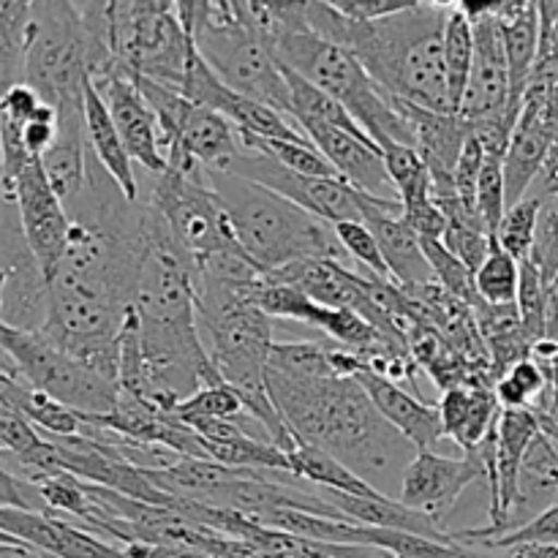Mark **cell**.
<instances>
[{"mask_svg":"<svg viewBox=\"0 0 558 558\" xmlns=\"http://www.w3.org/2000/svg\"><path fill=\"white\" fill-rule=\"evenodd\" d=\"M267 390L298 445L330 452L381 494L392 480L401 485L417 458V447L381 417L357 379H292L267 368Z\"/></svg>","mask_w":558,"mask_h":558,"instance_id":"6da1fadb","label":"cell"},{"mask_svg":"<svg viewBox=\"0 0 558 558\" xmlns=\"http://www.w3.org/2000/svg\"><path fill=\"white\" fill-rule=\"evenodd\" d=\"M447 14L450 3L417 0L387 20L354 22L332 3L308 0L311 31L349 49L387 96L430 112H456L445 60Z\"/></svg>","mask_w":558,"mask_h":558,"instance_id":"7a4b0ae2","label":"cell"},{"mask_svg":"<svg viewBox=\"0 0 558 558\" xmlns=\"http://www.w3.org/2000/svg\"><path fill=\"white\" fill-rule=\"evenodd\" d=\"M210 183L240 248L265 276L303 259L347 262L332 223L311 216L287 196L229 172H210Z\"/></svg>","mask_w":558,"mask_h":558,"instance_id":"3957f363","label":"cell"},{"mask_svg":"<svg viewBox=\"0 0 558 558\" xmlns=\"http://www.w3.org/2000/svg\"><path fill=\"white\" fill-rule=\"evenodd\" d=\"M180 22L218 80L292 118V90L272 49L234 14V0H180Z\"/></svg>","mask_w":558,"mask_h":558,"instance_id":"277c9868","label":"cell"},{"mask_svg":"<svg viewBox=\"0 0 558 558\" xmlns=\"http://www.w3.org/2000/svg\"><path fill=\"white\" fill-rule=\"evenodd\" d=\"M272 54L278 63L298 71L300 76L341 101L379 147L392 145V142L414 147L412 125L349 49L327 41L319 33L311 31V25H305L287 33L272 47Z\"/></svg>","mask_w":558,"mask_h":558,"instance_id":"5b68a950","label":"cell"},{"mask_svg":"<svg viewBox=\"0 0 558 558\" xmlns=\"http://www.w3.org/2000/svg\"><path fill=\"white\" fill-rule=\"evenodd\" d=\"M93 41L76 3H33L25 85L58 112L85 107Z\"/></svg>","mask_w":558,"mask_h":558,"instance_id":"8992f818","label":"cell"},{"mask_svg":"<svg viewBox=\"0 0 558 558\" xmlns=\"http://www.w3.org/2000/svg\"><path fill=\"white\" fill-rule=\"evenodd\" d=\"M112 52L131 76L183 90L194 41L185 33L174 3L167 0H114Z\"/></svg>","mask_w":558,"mask_h":558,"instance_id":"52a82bcc","label":"cell"},{"mask_svg":"<svg viewBox=\"0 0 558 558\" xmlns=\"http://www.w3.org/2000/svg\"><path fill=\"white\" fill-rule=\"evenodd\" d=\"M0 365L20 374L31 387L80 414H112L120 387L104 379L90 365L54 347L41 332L0 325Z\"/></svg>","mask_w":558,"mask_h":558,"instance_id":"ba28073f","label":"cell"},{"mask_svg":"<svg viewBox=\"0 0 558 558\" xmlns=\"http://www.w3.org/2000/svg\"><path fill=\"white\" fill-rule=\"evenodd\" d=\"M0 325L41 332L49 319V278L22 232L14 199H3L0 223Z\"/></svg>","mask_w":558,"mask_h":558,"instance_id":"9c48e42d","label":"cell"},{"mask_svg":"<svg viewBox=\"0 0 558 558\" xmlns=\"http://www.w3.org/2000/svg\"><path fill=\"white\" fill-rule=\"evenodd\" d=\"M229 174L259 183L265 189L276 191V194L287 196L298 207L308 210L311 216L322 218L327 223H343V221H363L365 199L368 194L352 189L347 180H330V178H303L289 169H283L276 158L265 156V153L245 147L234 163L229 167Z\"/></svg>","mask_w":558,"mask_h":558,"instance_id":"30bf717a","label":"cell"},{"mask_svg":"<svg viewBox=\"0 0 558 558\" xmlns=\"http://www.w3.org/2000/svg\"><path fill=\"white\" fill-rule=\"evenodd\" d=\"M3 199H14L22 232L47 278L58 270L71 240V216L49 185L41 161H31L16 178L0 180Z\"/></svg>","mask_w":558,"mask_h":558,"instance_id":"8fae6325","label":"cell"},{"mask_svg":"<svg viewBox=\"0 0 558 558\" xmlns=\"http://www.w3.org/2000/svg\"><path fill=\"white\" fill-rule=\"evenodd\" d=\"M480 477H485L480 452L461 458L439 456L434 450L417 452V458L409 463L407 474H403L398 501L436 518L447 526L461 494Z\"/></svg>","mask_w":558,"mask_h":558,"instance_id":"7c38bea8","label":"cell"},{"mask_svg":"<svg viewBox=\"0 0 558 558\" xmlns=\"http://www.w3.org/2000/svg\"><path fill=\"white\" fill-rule=\"evenodd\" d=\"M93 87L101 93L112 112L118 134L129 150L131 161L145 174H163L169 169L167 156H163V136L158 125L156 112L142 96L140 85L129 71L118 69L107 76L90 80Z\"/></svg>","mask_w":558,"mask_h":558,"instance_id":"4fadbf2b","label":"cell"},{"mask_svg":"<svg viewBox=\"0 0 558 558\" xmlns=\"http://www.w3.org/2000/svg\"><path fill=\"white\" fill-rule=\"evenodd\" d=\"M499 9V5H496ZM474 22V65L469 76L466 96L461 104V118L469 125L490 118H510L521 120V114L512 109V85H510V65H507L505 41L496 25V11L485 14Z\"/></svg>","mask_w":558,"mask_h":558,"instance_id":"5bb4252c","label":"cell"},{"mask_svg":"<svg viewBox=\"0 0 558 558\" xmlns=\"http://www.w3.org/2000/svg\"><path fill=\"white\" fill-rule=\"evenodd\" d=\"M363 221L379 240V248L385 254L387 267H390V278L398 287L414 292V289L436 281L428 256L423 251V240L403 221L401 199H381V196L368 194Z\"/></svg>","mask_w":558,"mask_h":558,"instance_id":"9a60e30c","label":"cell"},{"mask_svg":"<svg viewBox=\"0 0 558 558\" xmlns=\"http://www.w3.org/2000/svg\"><path fill=\"white\" fill-rule=\"evenodd\" d=\"M303 134L352 189L381 199H401L387 174L381 147L368 134H352L336 125H303Z\"/></svg>","mask_w":558,"mask_h":558,"instance_id":"2e32d148","label":"cell"},{"mask_svg":"<svg viewBox=\"0 0 558 558\" xmlns=\"http://www.w3.org/2000/svg\"><path fill=\"white\" fill-rule=\"evenodd\" d=\"M0 534L38 545L58 558H131L120 545L87 532L80 523L41 512H22L0 507Z\"/></svg>","mask_w":558,"mask_h":558,"instance_id":"e0dca14e","label":"cell"},{"mask_svg":"<svg viewBox=\"0 0 558 558\" xmlns=\"http://www.w3.org/2000/svg\"><path fill=\"white\" fill-rule=\"evenodd\" d=\"M407 123L412 125L414 147L423 156L434 183H452L461 153L466 147L472 129L466 120L456 112H430V109L414 107L409 101L392 98Z\"/></svg>","mask_w":558,"mask_h":558,"instance_id":"ac0fdd59","label":"cell"},{"mask_svg":"<svg viewBox=\"0 0 558 558\" xmlns=\"http://www.w3.org/2000/svg\"><path fill=\"white\" fill-rule=\"evenodd\" d=\"M357 381L365 387V392H368L374 407L381 412V417L398 434L407 436L420 452L430 450V447L445 439L439 403H425L420 396H412L401 385L371 371V365L357 376Z\"/></svg>","mask_w":558,"mask_h":558,"instance_id":"d6986e66","label":"cell"},{"mask_svg":"<svg viewBox=\"0 0 558 558\" xmlns=\"http://www.w3.org/2000/svg\"><path fill=\"white\" fill-rule=\"evenodd\" d=\"M496 25L501 31L507 65H510L512 109L521 114L523 98H526L534 69H537L539 44H543L539 3H534V0H505L496 9Z\"/></svg>","mask_w":558,"mask_h":558,"instance_id":"ffe728a7","label":"cell"},{"mask_svg":"<svg viewBox=\"0 0 558 558\" xmlns=\"http://www.w3.org/2000/svg\"><path fill=\"white\" fill-rule=\"evenodd\" d=\"M240 150H243L240 131L223 114L194 104L189 118L183 120L178 140L169 145L167 163L172 158H191L207 172H229Z\"/></svg>","mask_w":558,"mask_h":558,"instance_id":"44dd1931","label":"cell"},{"mask_svg":"<svg viewBox=\"0 0 558 558\" xmlns=\"http://www.w3.org/2000/svg\"><path fill=\"white\" fill-rule=\"evenodd\" d=\"M322 494L330 499V505L341 512L347 521L360 523V526H374V529H392V532H407L417 534V537L436 539V543L456 545V534L450 526L439 523L436 518L425 515V512L412 510L403 501L392 499V496H376V499H363V496H349L336 494V490H325Z\"/></svg>","mask_w":558,"mask_h":558,"instance_id":"7402d4cb","label":"cell"},{"mask_svg":"<svg viewBox=\"0 0 558 558\" xmlns=\"http://www.w3.org/2000/svg\"><path fill=\"white\" fill-rule=\"evenodd\" d=\"M558 505V447L545 434L529 447L526 458L521 463V474H518L515 501H512L510 521H507V532L526 526L545 510Z\"/></svg>","mask_w":558,"mask_h":558,"instance_id":"603a6c76","label":"cell"},{"mask_svg":"<svg viewBox=\"0 0 558 558\" xmlns=\"http://www.w3.org/2000/svg\"><path fill=\"white\" fill-rule=\"evenodd\" d=\"M445 436H450L463 456H472L483 447L490 430L499 425L501 403L494 390H447L439 401Z\"/></svg>","mask_w":558,"mask_h":558,"instance_id":"cb8c5ba5","label":"cell"},{"mask_svg":"<svg viewBox=\"0 0 558 558\" xmlns=\"http://www.w3.org/2000/svg\"><path fill=\"white\" fill-rule=\"evenodd\" d=\"M85 129L93 156H96L98 161H101V167L118 180V185L125 191V196H129L131 202H142V185L140 178H136V163L131 161L129 150H125L123 140H120L118 125H114L107 101H104L101 93L93 87L90 80L85 82Z\"/></svg>","mask_w":558,"mask_h":558,"instance_id":"d4e9b609","label":"cell"},{"mask_svg":"<svg viewBox=\"0 0 558 558\" xmlns=\"http://www.w3.org/2000/svg\"><path fill=\"white\" fill-rule=\"evenodd\" d=\"M480 332H483L485 349H488L490 365H494L496 381L518 365L521 360L532 357V338L523 327L518 305H488L480 303L474 308Z\"/></svg>","mask_w":558,"mask_h":558,"instance_id":"484cf974","label":"cell"},{"mask_svg":"<svg viewBox=\"0 0 558 558\" xmlns=\"http://www.w3.org/2000/svg\"><path fill=\"white\" fill-rule=\"evenodd\" d=\"M0 403L25 414L41 434L47 436H80L82 417L74 409L63 407L54 398L44 396L27 385L20 374L0 365Z\"/></svg>","mask_w":558,"mask_h":558,"instance_id":"4316f807","label":"cell"},{"mask_svg":"<svg viewBox=\"0 0 558 558\" xmlns=\"http://www.w3.org/2000/svg\"><path fill=\"white\" fill-rule=\"evenodd\" d=\"M289 472H292L294 477L303 480V483H311L316 485V488L325 490H336V494L363 496V499L387 496L381 494V490H376L371 483H365L363 477H357L352 469L343 466V463L338 461V458H332L330 452L311 445H298L289 452Z\"/></svg>","mask_w":558,"mask_h":558,"instance_id":"83f0119b","label":"cell"},{"mask_svg":"<svg viewBox=\"0 0 558 558\" xmlns=\"http://www.w3.org/2000/svg\"><path fill=\"white\" fill-rule=\"evenodd\" d=\"M31 41L33 3L3 0L0 3V80H3V93L25 82Z\"/></svg>","mask_w":558,"mask_h":558,"instance_id":"f1b7e54d","label":"cell"},{"mask_svg":"<svg viewBox=\"0 0 558 558\" xmlns=\"http://www.w3.org/2000/svg\"><path fill=\"white\" fill-rule=\"evenodd\" d=\"M445 60L447 76H450L452 109L461 112V104L463 96H466V85L474 65V22L463 14L458 3H450V14H447Z\"/></svg>","mask_w":558,"mask_h":558,"instance_id":"f546056e","label":"cell"},{"mask_svg":"<svg viewBox=\"0 0 558 558\" xmlns=\"http://www.w3.org/2000/svg\"><path fill=\"white\" fill-rule=\"evenodd\" d=\"M267 368L292 379H332L330 347L319 341H276Z\"/></svg>","mask_w":558,"mask_h":558,"instance_id":"4dcf8cb0","label":"cell"},{"mask_svg":"<svg viewBox=\"0 0 558 558\" xmlns=\"http://www.w3.org/2000/svg\"><path fill=\"white\" fill-rule=\"evenodd\" d=\"M245 147H254V150L265 153V156L276 158L283 169L294 174H303V178H330V180H343L336 172L330 161L319 153V147L314 142H281V140H256V136L240 134Z\"/></svg>","mask_w":558,"mask_h":558,"instance_id":"1f68e13d","label":"cell"},{"mask_svg":"<svg viewBox=\"0 0 558 558\" xmlns=\"http://www.w3.org/2000/svg\"><path fill=\"white\" fill-rule=\"evenodd\" d=\"M477 294L488 305H512L518 300V287H521V262L507 254L499 243H490V254L480 272L474 276Z\"/></svg>","mask_w":558,"mask_h":558,"instance_id":"d6a6232c","label":"cell"},{"mask_svg":"<svg viewBox=\"0 0 558 558\" xmlns=\"http://www.w3.org/2000/svg\"><path fill=\"white\" fill-rule=\"evenodd\" d=\"M550 379L543 365L532 357L512 365L499 381H496V398L501 409H537V403L548 396Z\"/></svg>","mask_w":558,"mask_h":558,"instance_id":"836d02e7","label":"cell"},{"mask_svg":"<svg viewBox=\"0 0 558 558\" xmlns=\"http://www.w3.org/2000/svg\"><path fill=\"white\" fill-rule=\"evenodd\" d=\"M423 251H425V256H428L436 283H439L441 289H447L452 298H458L461 303L472 305V308H477V305L483 303L477 294L474 276L469 272V267L463 265V262L458 259L450 248H447L445 240H423Z\"/></svg>","mask_w":558,"mask_h":558,"instance_id":"e575fe53","label":"cell"},{"mask_svg":"<svg viewBox=\"0 0 558 558\" xmlns=\"http://www.w3.org/2000/svg\"><path fill=\"white\" fill-rule=\"evenodd\" d=\"M518 311L529 338L539 341L548 332V281L534 259L521 262V287H518Z\"/></svg>","mask_w":558,"mask_h":558,"instance_id":"d590c367","label":"cell"},{"mask_svg":"<svg viewBox=\"0 0 558 558\" xmlns=\"http://www.w3.org/2000/svg\"><path fill=\"white\" fill-rule=\"evenodd\" d=\"M537 221H539V199L537 196H526V199L518 202L515 207L507 210L499 232L494 234L496 243H499L507 254L515 256L518 262L532 259L534 240H537Z\"/></svg>","mask_w":558,"mask_h":558,"instance_id":"8d00e7d4","label":"cell"},{"mask_svg":"<svg viewBox=\"0 0 558 558\" xmlns=\"http://www.w3.org/2000/svg\"><path fill=\"white\" fill-rule=\"evenodd\" d=\"M240 414H248L243 407V398L227 381L202 387L194 398L174 409V417L183 420V423H191V420H232Z\"/></svg>","mask_w":558,"mask_h":558,"instance_id":"74e56055","label":"cell"},{"mask_svg":"<svg viewBox=\"0 0 558 558\" xmlns=\"http://www.w3.org/2000/svg\"><path fill=\"white\" fill-rule=\"evenodd\" d=\"M534 196L539 199V221L532 259L550 283L558 276V191L539 189Z\"/></svg>","mask_w":558,"mask_h":558,"instance_id":"f35d334b","label":"cell"},{"mask_svg":"<svg viewBox=\"0 0 558 558\" xmlns=\"http://www.w3.org/2000/svg\"><path fill=\"white\" fill-rule=\"evenodd\" d=\"M336 238L341 243V248L347 251V256H352L365 272L379 278H390V267H387L385 254L379 248V240L371 232V227L365 221H343L336 223Z\"/></svg>","mask_w":558,"mask_h":558,"instance_id":"ab89813d","label":"cell"},{"mask_svg":"<svg viewBox=\"0 0 558 558\" xmlns=\"http://www.w3.org/2000/svg\"><path fill=\"white\" fill-rule=\"evenodd\" d=\"M477 213L485 227H488L490 238H494L507 216V183L501 158H485L483 174H480L477 183Z\"/></svg>","mask_w":558,"mask_h":558,"instance_id":"60d3db41","label":"cell"},{"mask_svg":"<svg viewBox=\"0 0 558 558\" xmlns=\"http://www.w3.org/2000/svg\"><path fill=\"white\" fill-rule=\"evenodd\" d=\"M518 545H558V505L545 510L543 515H537L534 521H529L526 526L515 529L510 534H501V537L488 539L483 545H474V548L483 550H510ZM472 548V545H469Z\"/></svg>","mask_w":558,"mask_h":558,"instance_id":"b9f144b4","label":"cell"},{"mask_svg":"<svg viewBox=\"0 0 558 558\" xmlns=\"http://www.w3.org/2000/svg\"><path fill=\"white\" fill-rule=\"evenodd\" d=\"M490 243H494V238L485 229L472 227V223H450L445 234V245L469 267L472 276H477L480 267L488 259Z\"/></svg>","mask_w":558,"mask_h":558,"instance_id":"7bdbcfd3","label":"cell"},{"mask_svg":"<svg viewBox=\"0 0 558 558\" xmlns=\"http://www.w3.org/2000/svg\"><path fill=\"white\" fill-rule=\"evenodd\" d=\"M41 430L22 412L0 403V447L9 456H27L33 447L41 445Z\"/></svg>","mask_w":558,"mask_h":558,"instance_id":"ee69618b","label":"cell"},{"mask_svg":"<svg viewBox=\"0 0 558 558\" xmlns=\"http://www.w3.org/2000/svg\"><path fill=\"white\" fill-rule=\"evenodd\" d=\"M381 156H385L387 174H390L392 185L398 189V196H401V191L409 189L414 180H420L428 172L423 156H420L417 147L412 145H398V142H392V145L381 147Z\"/></svg>","mask_w":558,"mask_h":558,"instance_id":"f6af8a7d","label":"cell"},{"mask_svg":"<svg viewBox=\"0 0 558 558\" xmlns=\"http://www.w3.org/2000/svg\"><path fill=\"white\" fill-rule=\"evenodd\" d=\"M58 131H60L58 109L44 104V107L38 109L25 125H22V142H25L27 153L41 161V158L52 150L54 142H58Z\"/></svg>","mask_w":558,"mask_h":558,"instance_id":"bcb514c9","label":"cell"},{"mask_svg":"<svg viewBox=\"0 0 558 558\" xmlns=\"http://www.w3.org/2000/svg\"><path fill=\"white\" fill-rule=\"evenodd\" d=\"M330 3L354 22H379L412 9L417 0H330Z\"/></svg>","mask_w":558,"mask_h":558,"instance_id":"7dc6e473","label":"cell"},{"mask_svg":"<svg viewBox=\"0 0 558 558\" xmlns=\"http://www.w3.org/2000/svg\"><path fill=\"white\" fill-rule=\"evenodd\" d=\"M0 507H11V510L41 512V515H49V507L44 505L38 485L25 483V480L14 477V474H9V472H3V496H0Z\"/></svg>","mask_w":558,"mask_h":558,"instance_id":"c3c4849f","label":"cell"},{"mask_svg":"<svg viewBox=\"0 0 558 558\" xmlns=\"http://www.w3.org/2000/svg\"><path fill=\"white\" fill-rule=\"evenodd\" d=\"M41 107H44L41 96H38L31 85L22 82V85H14L11 90L3 93V101H0V118H9L14 120V123L25 125Z\"/></svg>","mask_w":558,"mask_h":558,"instance_id":"681fc988","label":"cell"},{"mask_svg":"<svg viewBox=\"0 0 558 558\" xmlns=\"http://www.w3.org/2000/svg\"><path fill=\"white\" fill-rule=\"evenodd\" d=\"M0 558H58V556L38 548V545L25 543V539L11 537V534H0Z\"/></svg>","mask_w":558,"mask_h":558,"instance_id":"f907efd6","label":"cell"},{"mask_svg":"<svg viewBox=\"0 0 558 558\" xmlns=\"http://www.w3.org/2000/svg\"><path fill=\"white\" fill-rule=\"evenodd\" d=\"M548 338L558 341V276L548 283Z\"/></svg>","mask_w":558,"mask_h":558,"instance_id":"816d5d0a","label":"cell"}]
</instances>
